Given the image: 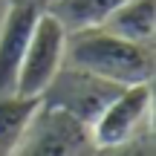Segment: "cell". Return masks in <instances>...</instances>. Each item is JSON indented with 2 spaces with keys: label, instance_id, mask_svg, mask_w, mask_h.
I'll list each match as a JSON object with an SVG mask.
<instances>
[{
  "label": "cell",
  "instance_id": "cell-1",
  "mask_svg": "<svg viewBox=\"0 0 156 156\" xmlns=\"http://www.w3.org/2000/svg\"><path fill=\"white\" fill-rule=\"evenodd\" d=\"M64 64L116 81L122 87L153 81V46L113 35L104 26L67 29Z\"/></svg>",
  "mask_w": 156,
  "mask_h": 156
},
{
  "label": "cell",
  "instance_id": "cell-2",
  "mask_svg": "<svg viewBox=\"0 0 156 156\" xmlns=\"http://www.w3.org/2000/svg\"><path fill=\"white\" fill-rule=\"evenodd\" d=\"M15 153L23 156H84L95 153L90 124L75 119L73 113L61 107L44 104L38 98V107L29 116L26 130L17 142Z\"/></svg>",
  "mask_w": 156,
  "mask_h": 156
},
{
  "label": "cell",
  "instance_id": "cell-3",
  "mask_svg": "<svg viewBox=\"0 0 156 156\" xmlns=\"http://www.w3.org/2000/svg\"><path fill=\"white\" fill-rule=\"evenodd\" d=\"M64 52H67V26L49 9H44L38 15L32 35H29L26 52H23L20 69H17L15 93L29 95V98H41L46 84L64 67Z\"/></svg>",
  "mask_w": 156,
  "mask_h": 156
},
{
  "label": "cell",
  "instance_id": "cell-4",
  "mask_svg": "<svg viewBox=\"0 0 156 156\" xmlns=\"http://www.w3.org/2000/svg\"><path fill=\"white\" fill-rule=\"evenodd\" d=\"M151 101H153V84H127L122 87L107 107L95 116L90 124L95 151H110V147H124L136 139L145 122L151 119Z\"/></svg>",
  "mask_w": 156,
  "mask_h": 156
},
{
  "label": "cell",
  "instance_id": "cell-5",
  "mask_svg": "<svg viewBox=\"0 0 156 156\" xmlns=\"http://www.w3.org/2000/svg\"><path fill=\"white\" fill-rule=\"evenodd\" d=\"M122 90V84L116 81H107L101 75H93L87 69H78L64 64L61 69L55 73L46 90L41 93V101L52 107H61V110L73 113L75 119L93 124L95 116L107 107V101Z\"/></svg>",
  "mask_w": 156,
  "mask_h": 156
},
{
  "label": "cell",
  "instance_id": "cell-6",
  "mask_svg": "<svg viewBox=\"0 0 156 156\" xmlns=\"http://www.w3.org/2000/svg\"><path fill=\"white\" fill-rule=\"evenodd\" d=\"M41 12H44L41 0H12L9 12L3 15V23H0V95L15 93L17 69H20L29 35H32Z\"/></svg>",
  "mask_w": 156,
  "mask_h": 156
},
{
  "label": "cell",
  "instance_id": "cell-7",
  "mask_svg": "<svg viewBox=\"0 0 156 156\" xmlns=\"http://www.w3.org/2000/svg\"><path fill=\"white\" fill-rule=\"evenodd\" d=\"M98 26L110 29L113 35H122L136 44H151L156 35V0H124L119 9H113Z\"/></svg>",
  "mask_w": 156,
  "mask_h": 156
},
{
  "label": "cell",
  "instance_id": "cell-8",
  "mask_svg": "<svg viewBox=\"0 0 156 156\" xmlns=\"http://www.w3.org/2000/svg\"><path fill=\"white\" fill-rule=\"evenodd\" d=\"M35 107H38V98H29V95H0V156L15 153Z\"/></svg>",
  "mask_w": 156,
  "mask_h": 156
},
{
  "label": "cell",
  "instance_id": "cell-9",
  "mask_svg": "<svg viewBox=\"0 0 156 156\" xmlns=\"http://www.w3.org/2000/svg\"><path fill=\"white\" fill-rule=\"evenodd\" d=\"M122 3L124 0H52L49 12L67 29H81V26H98Z\"/></svg>",
  "mask_w": 156,
  "mask_h": 156
}]
</instances>
